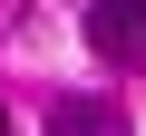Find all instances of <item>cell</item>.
Returning <instances> with one entry per match:
<instances>
[{"mask_svg":"<svg viewBox=\"0 0 146 136\" xmlns=\"http://www.w3.org/2000/svg\"><path fill=\"white\" fill-rule=\"evenodd\" d=\"M0 136H10V107H0Z\"/></svg>","mask_w":146,"mask_h":136,"instance_id":"3957f363","label":"cell"},{"mask_svg":"<svg viewBox=\"0 0 146 136\" xmlns=\"http://www.w3.org/2000/svg\"><path fill=\"white\" fill-rule=\"evenodd\" d=\"M49 136H136V126H127L107 97H58V107H49Z\"/></svg>","mask_w":146,"mask_h":136,"instance_id":"7a4b0ae2","label":"cell"},{"mask_svg":"<svg viewBox=\"0 0 146 136\" xmlns=\"http://www.w3.org/2000/svg\"><path fill=\"white\" fill-rule=\"evenodd\" d=\"M88 49L127 78H146V0H98L88 10Z\"/></svg>","mask_w":146,"mask_h":136,"instance_id":"6da1fadb","label":"cell"}]
</instances>
